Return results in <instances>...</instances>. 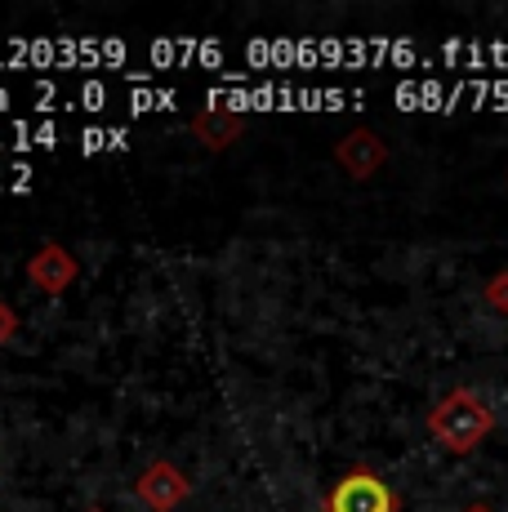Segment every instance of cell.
I'll return each instance as SVG.
<instances>
[{"instance_id":"cell-1","label":"cell","mask_w":508,"mask_h":512,"mask_svg":"<svg viewBox=\"0 0 508 512\" xmlns=\"http://www.w3.org/2000/svg\"><path fill=\"white\" fill-rule=\"evenodd\" d=\"M428 432L451 455H473L486 437L495 432V410L477 397L473 388H455L428 410Z\"/></svg>"},{"instance_id":"cell-2","label":"cell","mask_w":508,"mask_h":512,"mask_svg":"<svg viewBox=\"0 0 508 512\" xmlns=\"http://www.w3.org/2000/svg\"><path fill=\"white\" fill-rule=\"evenodd\" d=\"M326 512H397V499L375 472H348L326 495Z\"/></svg>"},{"instance_id":"cell-3","label":"cell","mask_w":508,"mask_h":512,"mask_svg":"<svg viewBox=\"0 0 508 512\" xmlns=\"http://www.w3.org/2000/svg\"><path fill=\"white\" fill-rule=\"evenodd\" d=\"M134 495L143 499L152 512H174L183 508V499H192V481L183 477L174 464H165V459H156L139 472V481H134Z\"/></svg>"},{"instance_id":"cell-4","label":"cell","mask_w":508,"mask_h":512,"mask_svg":"<svg viewBox=\"0 0 508 512\" xmlns=\"http://www.w3.org/2000/svg\"><path fill=\"white\" fill-rule=\"evenodd\" d=\"M76 277H81V263H76V254L63 250L58 241H45L41 250L27 259V281H32L41 294H63L67 285H76Z\"/></svg>"},{"instance_id":"cell-5","label":"cell","mask_w":508,"mask_h":512,"mask_svg":"<svg viewBox=\"0 0 508 512\" xmlns=\"http://www.w3.org/2000/svg\"><path fill=\"white\" fill-rule=\"evenodd\" d=\"M339 170H348V179H375L388 161V143L375 130H353L335 143Z\"/></svg>"},{"instance_id":"cell-6","label":"cell","mask_w":508,"mask_h":512,"mask_svg":"<svg viewBox=\"0 0 508 512\" xmlns=\"http://www.w3.org/2000/svg\"><path fill=\"white\" fill-rule=\"evenodd\" d=\"M241 116L228 112V107H205V112L192 116V134L201 139V147H210V152H223V147H232L241 139Z\"/></svg>"},{"instance_id":"cell-7","label":"cell","mask_w":508,"mask_h":512,"mask_svg":"<svg viewBox=\"0 0 508 512\" xmlns=\"http://www.w3.org/2000/svg\"><path fill=\"white\" fill-rule=\"evenodd\" d=\"M486 308L500 312V317H508V268L495 272V277L486 281Z\"/></svg>"},{"instance_id":"cell-8","label":"cell","mask_w":508,"mask_h":512,"mask_svg":"<svg viewBox=\"0 0 508 512\" xmlns=\"http://www.w3.org/2000/svg\"><path fill=\"white\" fill-rule=\"evenodd\" d=\"M14 334H18V312L0 299V348H5V343H14Z\"/></svg>"},{"instance_id":"cell-9","label":"cell","mask_w":508,"mask_h":512,"mask_svg":"<svg viewBox=\"0 0 508 512\" xmlns=\"http://www.w3.org/2000/svg\"><path fill=\"white\" fill-rule=\"evenodd\" d=\"M85 512H107V508H85Z\"/></svg>"},{"instance_id":"cell-10","label":"cell","mask_w":508,"mask_h":512,"mask_svg":"<svg viewBox=\"0 0 508 512\" xmlns=\"http://www.w3.org/2000/svg\"><path fill=\"white\" fill-rule=\"evenodd\" d=\"M473 512H486V508H473Z\"/></svg>"}]
</instances>
